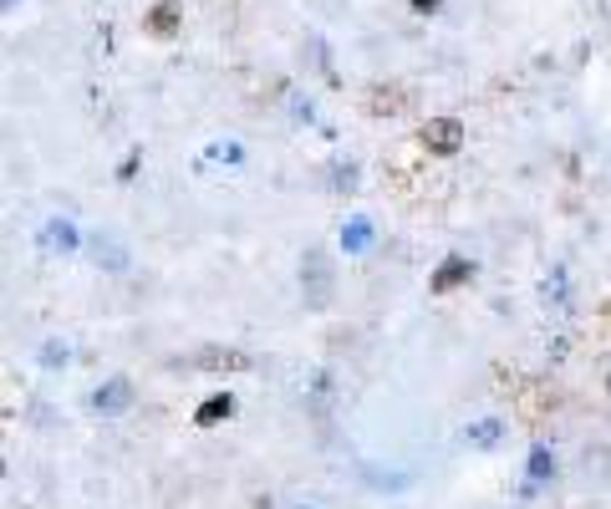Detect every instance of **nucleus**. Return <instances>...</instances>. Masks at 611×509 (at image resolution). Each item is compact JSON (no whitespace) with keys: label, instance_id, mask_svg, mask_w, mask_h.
I'll return each mask as SVG.
<instances>
[{"label":"nucleus","instance_id":"obj_1","mask_svg":"<svg viewBox=\"0 0 611 509\" xmlns=\"http://www.w3.org/2000/svg\"><path fill=\"white\" fill-rule=\"evenodd\" d=\"M418 138H423V148H428V159H454V153L463 148V123L459 117H428Z\"/></svg>","mask_w":611,"mask_h":509},{"label":"nucleus","instance_id":"obj_2","mask_svg":"<svg viewBox=\"0 0 611 509\" xmlns=\"http://www.w3.org/2000/svg\"><path fill=\"white\" fill-rule=\"evenodd\" d=\"M143 26H149V36H158V42L179 36V26H184V5H179V0H158V5L149 11V21H143Z\"/></svg>","mask_w":611,"mask_h":509},{"label":"nucleus","instance_id":"obj_3","mask_svg":"<svg viewBox=\"0 0 611 509\" xmlns=\"http://www.w3.org/2000/svg\"><path fill=\"white\" fill-rule=\"evenodd\" d=\"M469 276H474V261H463V255H454V261H444L438 270H433V280H428V286H433L438 296H444V291H459V286H463Z\"/></svg>","mask_w":611,"mask_h":509},{"label":"nucleus","instance_id":"obj_4","mask_svg":"<svg viewBox=\"0 0 611 509\" xmlns=\"http://www.w3.org/2000/svg\"><path fill=\"white\" fill-rule=\"evenodd\" d=\"M128 397H133V387H128V382H107V387H97V397H92V403H97V413H122V407H128Z\"/></svg>","mask_w":611,"mask_h":509},{"label":"nucleus","instance_id":"obj_5","mask_svg":"<svg viewBox=\"0 0 611 509\" xmlns=\"http://www.w3.org/2000/svg\"><path fill=\"white\" fill-rule=\"evenodd\" d=\"M230 413H235V397H230V393H214V397H209V403L195 413V423H199V428H214V423L230 418Z\"/></svg>","mask_w":611,"mask_h":509},{"label":"nucleus","instance_id":"obj_6","mask_svg":"<svg viewBox=\"0 0 611 509\" xmlns=\"http://www.w3.org/2000/svg\"><path fill=\"white\" fill-rule=\"evenodd\" d=\"M551 474H555L551 449H545V443H536V453H530V489H536V484H545Z\"/></svg>","mask_w":611,"mask_h":509},{"label":"nucleus","instance_id":"obj_7","mask_svg":"<svg viewBox=\"0 0 611 509\" xmlns=\"http://www.w3.org/2000/svg\"><path fill=\"white\" fill-rule=\"evenodd\" d=\"M418 11H438V5H444V0H413Z\"/></svg>","mask_w":611,"mask_h":509},{"label":"nucleus","instance_id":"obj_8","mask_svg":"<svg viewBox=\"0 0 611 509\" xmlns=\"http://www.w3.org/2000/svg\"><path fill=\"white\" fill-rule=\"evenodd\" d=\"M607 387H611V382H607Z\"/></svg>","mask_w":611,"mask_h":509}]
</instances>
